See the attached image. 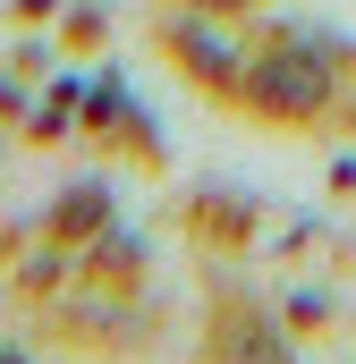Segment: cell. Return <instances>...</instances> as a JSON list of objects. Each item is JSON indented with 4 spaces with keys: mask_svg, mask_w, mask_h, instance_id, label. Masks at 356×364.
<instances>
[{
    "mask_svg": "<svg viewBox=\"0 0 356 364\" xmlns=\"http://www.w3.org/2000/svg\"><path fill=\"white\" fill-rule=\"evenodd\" d=\"M178 43H187V60H195V68H204V77H229V60H221V43H212V34H204V26H187V34H178Z\"/></svg>",
    "mask_w": 356,
    "mask_h": 364,
    "instance_id": "7a4b0ae2",
    "label": "cell"
},
{
    "mask_svg": "<svg viewBox=\"0 0 356 364\" xmlns=\"http://www.w3.org/2000/svg\"><path fill=\"white\" fill-rule=\"evenodd\" d=\"M93 220H102V195H68L60 203V229H93Z\"/></svg>",
    "mask_w": 356,
    "mask_h": 364,
    "instance_id": "3957f363",
    "label": "cell"
},
{
    "mask_svg": "<svg viewBox=\"0 0 356 364\" xmlns=\"http://www.w3.org/2000/svg\"><path fill=\"white\" fill-rule=\"evenodd\" d=\"M246 85H255V102H263V110H288V119H305V110H323V102H331V77H323L305 51H280V60H263Z\"/></svg>",
    "mask_w": 356,
    "mask_h": 364,
    "instance_id": "6da1fadb",
    "label": "cell"
}]
</instances>
